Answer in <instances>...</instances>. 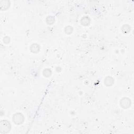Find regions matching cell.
I'll use <instances>...</instances> for the list:
<instances>
[{
  "label": "cell",
  "mask_w": 134,
  "mask_h": 134,
  "mask_svg": "<svg viewBox=\"0 0 134 134\" xmlns=\"http://www.w3.org/2000/svg\"><path fill=\"white\" fill-rule=\"evenodd\" d=\"M11 124L7 121H2L1 123L0 131L1 133H8L10 131Z\"/></svg>",
  "instance_id": "6da1fadb"
},
{
  "label": "cell",
  "mask_w": 134,
  "mask_h": 134,
  "mask_svg": "<svg viewBox=\"0 0 134 134\" xmlns=\"http://www.w3.org/2000/svg\"><path fill=\"white\" fill-rule=\"evenodd\" d=\"M13 121L14 123L16 125H20L22 124L24 121V117L20 113H17L14 114L13 117Z\"/></svg>",
  "instance_id": "7a4b0ae2"
},
{
  "label": "cell",
  "mask_w": 134,
  "mask_h": 134,
  "mask_svg": "<svg viewBox=\"0 0 134 134\" xmlns=\"http://www.w3.org/2000/svg\"><path fill=\"white\" fill-rule=\"evenodd\" d=\"M121 106L124 109H127L130 106V100L128 98H123L121 100Z\"/></svg>",
  "instance_id": "3957f363"
},
{
  "label": "cell",
  "mask_w": 134,
  "mask_h": 134,
  "mask_svg": "<svg viewBox=\"0 0 134 134\" xmlns=\"http://www.w3.org/2000/svg\"><path fill=\"white\" fill-rule=\"evenodd\" d=\"M114 83V79L110 77V76H108L105 78L104 80V83L107 86H111L113 83Z\"/></svg>",
  "instance_id": "277c9868"
},
{
  "label": "cell",
  "mask_w": 134,
  "mask_h": 134,
  "mask_svg": "<svg viewBox=\"0 0 134 134\" xmlns=\"http://www.w3.org/2000/svg\"><path fill=\"white\" fill-rule=\"evenodd\" d=\"M40 47L37 44H33L31 46L30 50L32 52H34V53H37L38 51H39Z\"/></svg>",
  "instance_id": "5b68a950"
},
{
  "label": "cell",
  "mask_w": 134,
  "mask_h": 134,
  "mask_svg": "<svg viewBox=\"0 0 134 134\" xmlns=\"http://www.w3.org/2000/svg\"><path fill=\"white\" fill-rule=\"evenodd\" d=\"M55 21V19L54 17H53V16H48L47 18V22L49 24H51V21H52L54 23V21Z\"/></svg>",
  "instance_id": "8992f818"
},
{
  "label": "cell",
  "mask_w": 134,
  "mask_h": 134,
  "mask_svg": "<svg viewBox=\"0 0 134 134\" xmlns=\"http://www.w3.org/2000/svg\"><path fill=\"white\" fill-rule=\"evenodd\" d=\"M45 70H46V71H47V72L46 71H45V70L44 71H45V72H46V74H45V75H44V76H49L50 75H49V74H48V73H51V70H50L49 69H45Z\"/></svg>",
  "instance_id": "52a82bcc"
}]
</instances>
